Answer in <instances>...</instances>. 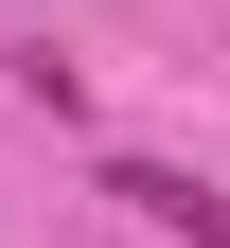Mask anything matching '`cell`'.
Instances as JSON below:
<instances>
[{"instance_id": "6da1fadb", "label": "cell", "mask_w": 230, "mask_h": 248, "mask_svg": "<svg viewBox=\"0 0 230 248\" xmlns=\"http://www.w3.org/2000/svg\"><path fill=\"white\" fill-rule=\"evenodd\" d=\"M107 195H124V213H142V231H159V248H230V195H195V177H177V160H107Z\"/></svg>"}]
</instances>
